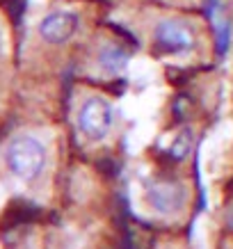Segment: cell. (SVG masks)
<instances>
[{"label": "cell", "mask_w": 233, "mask_h": 249, "mask_svg": "<svg viewBox=\"0 0 233 249\" xmlns=\"http://www.w3.org/2000/svg\"><path fill=\"white\" fill-rule=\"evenodd\" d=\"M5 162L18 181L32 183L46 172L48 146L37 135H28V133L16 135L9 140L7 149H5Z\"/></svg>", "instance_id": "cell-1"}, {"label": "cell", "mask_w": 233, "mask_h": 249, "mask_svg": "<svg viewBox=\"0 0 233 249\" xmlns=\"http://www.w3.org/2000/svg\"><path fill=\"white\" fill-rule=\"evenodd\" d=\"M114 106L101 94H90L80 101L78 112H75V126L80 135L90 142H103L114 128Z\"/></svg>", "instance_id": "cell-2"}, {"label": "cell", "mask_w": 233, "mask_h": 249, "mask_svg": "<svg viewBox=\"0 0 233 249\" xmlns=\"http://www.w3.org/2000/svg\"><path fill=\"white\" fill-rule=\"evenodd\" d=\"M153 44L162 55L169 57H188L195 53V30L179 18H160L153 25Z\"/></svg>", "instance_id": "cell-3"}, {"label": "cell", "mask_w": 233, "mask_h": 249, "mask_svg": "<svg viewBox=\"0 0 233 249\" xmlns=\"http://www.w3.org/2000/svg\"><path fill=\"white\" fill-rule=\"evenodd\" d=\"M80 30V16L73 9H53L39 21L37 32L46 44L62 46L69 44Z\"/></svg>", "instance_id": "cell-4"}, {"label": "cell", "mask_w": 233, "mask_h": 249, "mask_svg": "<svg viewBox=\"0 0 233 249\" xmlns=\"http://www.w3.org/2000/svg\"><path fill=\"white\" fill-rule=\"evenodd\" d=\"M146 201L151 208H156L160 215H172L176 211H183L188 204V192L176 183H156L146 188Z\"/></svg>", "instance_id": "cell-5"}, {"label": "cell", "mask_w": 233, "mask_h": 249, "mask_svg": "<svg viewBox=\"0 0 233 249\" xmlns=\"http://www.w3.org/2000/svg\"><path fill=\"white\" fill-rule=\"evenodd\" d=\"M158 133V126H156V121L151 119H140L133 126V130L126 135V151L130 156H137V153H142L151 142H153V137Z\"/></svg>", "instance_id": "cell-6"}, {"label": "cell", "mask_w": 233, "mask_h": 249, "mask_svg": "<svg viewBox=\"0 0 233 249\" xmlns=\"http://www.w3.org/2000/svg\"><path fill=\"white\" fill-rule=\"evenodd\" d=\"M98 64L101 69L106 71V73H119L121 69L126 67V55L121 48H117L114 44H108L101 48V53H98Z\"/></svg>", "instance_id": "cell-7"}, {"label": "cell", "mask_w": 233, "mask_h": 249, "mask_svg": "<svg viewBox=\"0 0 233 249\" xmlns=\"http://www.w3.org/2000/svg\"><path fill=\"white\" fill-rule=\"evenodd\" d=\"M195 245H197V249H208V219H206V215H199V217H197Z\"/></svg>", "instance_id": "cell-8"}, {"label": "cell", "mask_w": 233, "mask_h": 249, "mask_svg": "<svg viewBox=\"0 0 233 249\" xmlns=\"http://www.w3.org/2000/svg\"><path fill=\"white\" fill-rule=\"evenodd\" d=\"M0 48H2V28H0Z\"/></svg>", "instance_id": "cell-9"}]
</instances>
